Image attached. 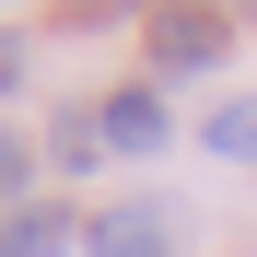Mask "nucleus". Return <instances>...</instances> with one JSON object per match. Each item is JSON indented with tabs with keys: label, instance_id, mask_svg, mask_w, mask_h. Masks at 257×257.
I'll return each mask as SVG.
<instances>
[{
	"label": "nucleus",
	"instance_id": "6",
	"mask_svg": "<svg viewBox=\"0 0 257 257\" xmlns=\"http://www.w3.org/2000/svg\"><path fill=\"white\" fill-rule=\"evenodd\" d=\"M210 152H222V164H257V94H234L222 117H210Z\"/></svg>",
	"mask_w": 257,
	"mask_h": 257
},
{
	"label": "nucleus",
	"instance_id": "5",
	"mask_svg": "<svg viewBox=\"0 0 257 257\" xmlns=\"http://www.w3.org/2000/svg\"><path fill=\"white\" fill-rule=\"evenodd\" d=\"M94 141H105V128H94V105H70V117L47 128V164H59V176H82V164H105Z\"/></svg>",
	"mask_w": 257,
	"mask_h": 257
},
{
	"label": "nucleus",
	"instance_id": "7",
	"mask_svg": "<svg viewBox=\"0 0 257 257\" xmlns=\"http://www.w3.org/2000/svg\"><path fill=\"white\" fill-rule=\"evenodd\" d=\"M24 176H35V152H24V141H0V199H24Z\"/></svg>",
	"mask_w": 257,
	"mask_h": 257
},
{
	"label": "nucleus",
	"instance_id": "4",
	"mask_svg": "<svg viewBox=\"0 0 257 257\" xmlns=\"http://www.w3.org/2000/svg\"><path fill=\"white\" fill-rule=\"evenodd\" d=\"M70 234H82L70 210H59V199H35V210H12V222H0V257H70Z\"/></svg>",
	"mask_w": 257,
	"mask_h": 257
},
{
	"label": "nucleus",
	"instance_id": "1",
	"mask_svg": "<svg viewBox=\"0 0 257 257\" xmlns=\"http://www.w3.org/2000/svg\"><path fill=\"white\" fill-rule=\"evenodd\" d=\"M187 245V222L164 199H128V210H94V222H82V257H176Z\"/></svg>",
	"mask_w": 257,
	"mask_h": 257
},
{
	"label": "nucleus",
	"instance_id": "8",
	"mask_svg": "<svg viewBox=\"0 0 257 257\" xmlns=\"http://www.w3.org/2000/svg\"><path fill=\"white\" fill-rule=\"evenodd\" d=\"M12 82H24V35L0 24V94H12Z\"/></svg>",
	"mask_w": 257,
	"mask_h": 257
},
{
	"label": "nucleus",
	"instance_id": "3",
	"mask_svg": "<svg viewBox=\"0 0 257 257\" xmlns=\"http://www.w3.org/2000/svg\"><path fill=\"white\" fill-rule=\"evenodd\" d=\"M94 128H105L117 152H164V94H152V82H128V94L94 105Z\"/></svg>",
	"mask_w": 257,
	"mask_h": 257
},
{
	"label": "nucleus",
	"instance_id": "2",
	"mask_svg": "<svg viewBox=\"0 0 257 257\" xmlns=\"http://www.w3.org/2000/svg\"><path fill=\"white\" fill-rule=\"evenodd\" d=\"M222 47H234V24H222V12H152V70H164V82L222 70Z\"/></svg>",
	"mask_w": 257,
	"mask_h": 257
}]
</instances>
